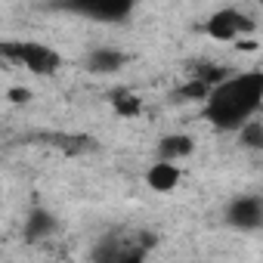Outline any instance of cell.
<instances>
[{
    "label": "cell",
    "mask_w": 263,
    "mask_h": 263,
    "mask_svg": "<svg viewBox=\"0 0 263 263\" xmlns=\"http://www.w3.org/2000/svg\"><path fill=\"white\" fill-rule=\"evenodd\" d=\"M124 62H127V56H124L121 50H115V47H99V50H93V53L87 56V68L96 71V74H111V71H118Z\"/></svg>",
    "instance_id": "52a82bcc"
},
{
    "label": "cell",
    "mask_w": 263,
    "mask_h": 263,
    "mask_svg": "<svg viewBox=\"0 0 263 263\" xmlns=\"http://www.w3.org/2000/svg\"><path fill=\"white\" fill-rule=\"evenodd\" d=\"M235 134H238V140H241L245 149H254V152L263 149V124H260V115L248 118V121L235 130Z\"/></svg>",
    "instance_id": "30bf717a"
},
{
    "label": "cell",
    "mask_w": 263,
    "mask_h": 263,
    "mask_svg": "<svg viewBox=\"0 0 263 263\" xmlns=\"http://www.w3.org/2000/svg\"><path fill=\"white\" fill-rule=\"evenodd\" d=\"M192 152H195V143H192V137H183V134L164 137L158 143V158H164V161H183Z\"/></svg>",
    "instance_id": "ba28073f"
},
{
    "label": "cell",
    "mask_w": 263,
    "mask_h": 263,
    "mask_svg": "<svg viewBox=\"0 0 263 263\" xmlns=\"http://www.w3.org/2000/svg\"><path fill=\"white\" fill-rule=\"evenodd\" d=\"M140 0H62V10L87 16L93 22H121L134 13V7Z\"/></svg>",
    "instance_id": "3957f363"
},
{
    "label": "cell",
    "mask_w": 263,
    "mask_h": 263,
    "mask_svg": "<svg viewBox=\"0 0 263 263\" xmlns=\"http://www.w3.org/2000/svg\"><path fill=\"white\" fill-rule=\"evenodd\" d=\"M251 28H254V22L245 19L238 10H220V13H214V16L208 19V25H204L208 37H214V41H235L238 34H245V31H251Z\"/></svg>",
    "instance_id": "5b68a950"
},
{
    "label": "cell",
    "mask_w": 263,
    "mask_h": 263,
    "mask_svg": "<svg viewBox=\"0 0 263 263\" xmlns=\"http://www.w3.org/2000/svg\"><path fill=\"white\" fill-rule=\"evenodd\" d=\"M226 223L238 232H257L263 226V201L260 195H238L226 208Z\"/></svg>",
    "instance_id": "277c9868"
},
{
    "label": "cell",
    "mask_w": 263,
    "mask_h": 263,
    "mask_svg": "<svg viewBox=\"0 0 263 263\" xmlns=\"http://www.w3.org/2000/svg\"><path fill=\"white\" fill-rule=\"evenodd\" d=\"M0 56L34 74H56L62 56L41 41H0Z\"/></svg>",
    "instance_id": "7a4b0ae2"
},
{
    "label": "cell",
    "mask_w": 263,
    "mask_h": 263,
    "mask_svg": "<svg viewBox=\"0 0 263 263\" xmlns=\"http://www.w3.org/2000/svg\"><path fill=\"white\" fill-rule=\"evenodd\" d=\"M10 99L13 102H25V99H31V93L25 87H16V90H10Z\"/></svg>",
    "instance_id": "7c38bea8"
},
{
    "label": "cell",
    "mask_w": 263,
    "mask_h": 263,
    "mask_svg": "<svg viewBox=\"0 0 263 263\" xmlns=\"http://www.w3.org/2000/svg\"><path fill=\"white\" fill-rule=\"evenodd\" d=\"M263 105V71H229L204 96V118L217 130H238L248 118L260 115Z\"/></svg>",
    "instance_id": "6da1fadb"
},
{
    "label": "cell",
    "mask_w": 263,
    "mask_h": 263,
    "mask_svg": "<svg viewBox=\"0 0 263 263\" xmlns=\"http://www.w3.org/2000/svg\"><path fill=\"white\" fill-rule=\"evenodd\" d=\"M180 180H183V174H180L177 161L158 158V161L146 171V183H149V189H155V192H174V189L180 186Z\"/></svg>",
    "instance_id": "8992f818"
},
{
    "label": "cell",
    "mask_w": 263,
    "mask_h": 263,
    "mask_svg": "<svg viewBox=\"0 0 263 263\" xmlns=\"http://www.w3.org/2000/svg\"><path fill=\"white\" fill-rule=\"evenodd\" d=\"M56 229H59V223H56V217L50 211H31L28 220H25V238H31V241L50 238Z\"/></svg>",
    "instance_id": "9c48e42d"
},
{
    "label": "cell",
    "mask_w": 263,
    "mask_h": 263,
    "mask_svg": "<svg viewBox=\"0 0 263 263\" xmlns=\"http://www.w3.org/2000/svg\"><path fill=\"white\" fill-rule=\"evenodd\" d=\"M111 102H115L118 115H124V118H130V115H140V111H143V102H140V96H134L130 90H118V93L111 96Z\"/></svg>",
    "instance_id": "8fae6325"
}]
</instances>
